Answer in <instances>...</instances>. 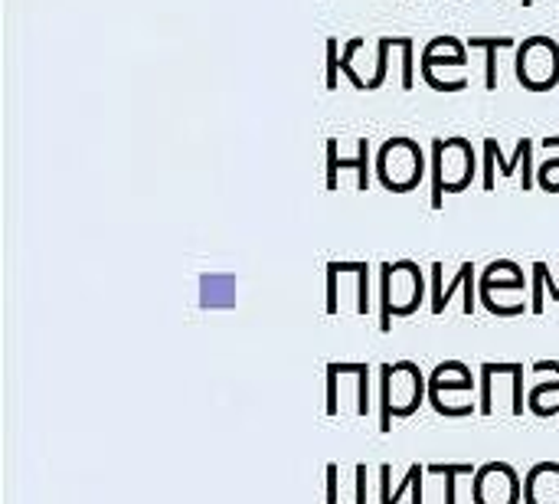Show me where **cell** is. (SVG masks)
<instances>
[{"label": "cell", "instance_id": "obj_1", "mask_svg": "<svg viewBox=\"0 0 559 504\" xmlns=\"http://www.w3.org/2000/svg\"><path fill=\"white\" fill-rule=\"evenodd\" d=\"M423 400H429V377L419 364L400 361L380 367V433H390L393 420L419 413Z\"/></svg>", "mask_w": 559, "mask_h": 504}, {"label": "cell", "instance_id": "obj_2", "mask_svg": "<svg viewBox=\"0 0 559 504\" xmlns=\"http://www.w3.org/2000/svg\"><path fill=\"white\" fill-rule=\"evenodd\" d=\"M426 298V276L413 259L380 266V331H393V318H409Z\"/></svg>", "mask_w": 559, "mask_h": 504}, {"label": "cell", "instance_id": "obj_3", "mask_svg": "<svg viewBox=\"0 0 559 504\" xmlns=\"http://www.w3.org/2000/svg\"><path fill=\"white\" fill-rule=\"evenodd\" d=\"M478 380L462 361H445L429 374V403L439 417L465 420L481 413V397L475 394Z\"/></svg>", "mask_w": 559, "mask_h": 504}, {"label": "cell", "instance_id": "obj_4", "mask_svg": "<svg viewBox=\"0 0 559 504\" xmlns=\"http://www.w3.org/2000/svg\"><path fill=\"white\" fill-rule=\"evenodd\" d=\"M475 151L465 138L432 141V210H442L445 194H462L475 180Z\"/></svg>", "mask_w": 559, "mask_h": 504}, {"label": "cell", "instance_id": "obj_5", "mask_svg": "<svg viewBox=\"0 0 559 504\" xmlns=\"http://www.w3.org/2000/svg\"><path fill=\"white\" fill-rule=\"evenodd\" d=\"M377 174H380V184L393 194L416 190L426 177L423 148L413 138H390L377 154Z\"/></svg>", "mask_w": 559, "mask_h": 504}, {"label": "cell", "instance_id": "obj_6", "mask_svg": "<svg viewBox=\"0 0 559 504\" xmlns=\"http://www.w3.org/2000/svg\"><path fill=\"white\" fill-rule=\"evenodd\" d=\"M328 417L370 413V367L367 364H328Z\"/></svg>", "mask_w": 559, "mask_h": 504}, {"label": "cell", "instance_id": "obj_7", "mask_svg": "<svg viewBox=\"0 0 559 504\" xmlns=\"http://www.w3.org/2000/svg\"><path fill=\"white\" fill-rule=\"evenodd\" d=\"M481 413L491 417L508 410L511 417H524V364H481Z\"/></svg>", "mask_w": 559, "mask_h": 504}, {"label": "cell", "instance_id": "obj_8", "mask_svg": "<svg viewBox=\"0 0 559 504\" xmlns=\"http://www.w3.org/2000/svg\"><path fill=\"white\" fill-rule=\"evenodd\" d=\"M370 312V266L367 262H328V315Z\"/></svg>", "mask_w": 559, "mask_h": 504}, {"label": "cell", "instance_id": "obj_9", "mask_svg": "<svg viewBox=\"0 0 559 504\" xmlns=\"http://www.w3.org/2000/svg\"><path fill=\"white\" fill-rule=\"evenodd\" d=\"M518 82L531 92L559 85V46L550 36H531L518 46Z\"/></svg>", "mask_w": 559, "mask_h": 504}, {"label": "cell", "instance_id": "obj_10", "mask_svg": "<svg viewBox=\"0 0 559 504\" xmlns=\"http://www.w3.org/2000/svg\"><path fill=\"white\" fill-rule=\"evenodd\" d=\"M524 502V482L514 466L508 462H488L475 472L472 504H521Z\"/></svg>", "mask_w": 559, "mask_h": 504}, {"label": "cell", "instance_id": "obj_11", "mask_svg": "<svg viewBox=\"0 0 559 504\" xmlns=\"http://www.w3.org/2000/svg\"><path fill=\"white\" fill-rule=\"evenodd\" d=\"M478 298L481 305L498 315V318H514L531 312L527 302V282H508V285H478Z\"/></svg>", "mask_w": 559, "mask_h": 504}, {"label": "cell", "instance_id": "obj_12", "mask_svg": "<svg viewBox=\"0 0 559 504\" xmlns=\"http://www.w3.org/2000/svg\"><path fill=\"white\" fill-rule=\"evenodd\" d=\"M370 141L360 138L357 141V157H341L337 154V138H328V190H337V174L341 171H354L357 174V187L367 190L370 187Z\"/></svg>", "mask_w": 559, "mask_h": 504}, {"label": "cell", "instance_id": "obj_13", "mask_svg": "<svg viewBox=\"0 0 559 504\" xmlns=\"http://www.w3.org/2000/svg\"><path fill=\"white\" fill-rule=\"evenodd\" d=\"M537 377L540 374H550L554 380H540L527 390V410L540 420L547 417H559V361H537L531 367Z\"/></svg>", "mask_w": 559, "mask_h": 504}, {"label": "cell", "instance_id": "obj_14", "mask_svg": "<svg viewBox=\"0 0 559 504\" xmlns=\"http://www.w3.org/2000/svg\"><path fill=\"white\" fill-rule=\"evenodd\" d=\"M439 66H452V69L468 66L465 43L455 39V36H436V39H429L426 49H423V69H439Z\"/></svg>", "mask_w": 559, "mask_h": 504}, {"label": "cell", "instance_id": "obj_15", "mask_svg": "<svg viewBox=\"0 0 559 504\" xmlns=\"http://www.w3.org/2000/svg\"><path fill=\"white\" fill-rule=\"evenodd\" d=\"M429 272H432V315H442L459 289L475 292V262H462V269H459L452 285H442V262H432Z\"/></svg>", "mask_w": 559, "mask_h": 504}, {"label": "cell", "instance_id": "obj_16", "mask_svg": "<svg viewBox=\"0 0 559 504\" xmlns=\"http://www.w3.org/2000/svg\"><path fill=\"white\" fill-rule=\"evenodd\" d=\"M485 157H491V161H495V167H498L504 177H514L521 164L534 161V141H531V138H521V141H518L514 157H504V154H501V148H498V141H495V138H488V141H485Z\"/></svg>", "mask_w": 559, "mask_h": 504}, {"label": "cell", "instance_id": "obj_17", "mask_svg": "<svg viewBox=\"0 0 559 504\" xmlns=\"http://www.w3.org/2000/svg\"><path fill=\"white\" fill-rule=\"evenodd\" d=\"M236 302V282L229 276H203L200 305L203 308H229Z\"/></svg>", "mask_w": 559, "mask_h": 504}, {"label": "cell", "instance_id": "obj_18", "mask_svg": "<svg viewBox=\"0 0 559 504\" xmlns=\"http://www.w3.org/2000/svg\"><path fill=\"white\" fill-rule=\"evenodd\" d=\"M468 46L485 49V85L495 92L498 89V49H511L514 39L511 36H472Z\"/></svg>", "mask_w": 559, "mask_h": 504}, {"label": "cell", "instance_id": "obj_19", "mask_svg": "<svg viewBox=\"0 0 559 504\" xmlns=\"http://www.w3.org/2000/svg\"><path fill=\"white\" fill-rule=\"evenodd\" d=\"M432 476H442L445 479V504H459L455 502V492H459V479H475V466L472 462H432L429 466Z\"/></svg>", "mask_w": 559, "mask_h": 504}, {"label": "cell", "instance_id": "obj_20", "mask_svg": "<svg viewBox=\"0 0 559 504\" xmlns=\"http://www.w3.org/2000/svg\"><path fill=\"white\" fill-rule=\"evenodd\" d=\"M429 469L423 466V462H416V466H409V472H406V479H403V485L400 489H390V476H393V469L390 466H383L380 469V504H400V499L406 495V492H413V482L419 479V476H426Z\"/></svg>", "mask_w": 559, "mask_h": 504}, {"label": "cell", "instance_id": "obj_21", "mask_svg": "<svg viewBox=\"0 0 559 504\" xmlns=\"http://www.w3.org/2000/svg\"><path fill=\"white\" fill-rule=\"evenodd\" d=\"M508 282H527L524 269H521L518 262H511V259L491 262V266L485 269V276H481V285H508Z\"/></svg>", "mask_w": 559, "mask_h": 504}, {"label": "cell", "instance_id": "obj_22", "mask_svg": "<svg viewBox=\"0 0 559 504\" xmlns=\"http://www.w3.org/2000/svg\"><path fill=\"white\" fill-rule=\"evenodd\" d=\"M403 39H406V36H380V43H377V56H373V72H370V79H367V89H380V85H383V79H386V59H390V49H393V46H403Z\"/></svg>", "mask_w": 559, "mask_h": 504}, {"label": "cell", "instance_id": "obj_23", "mask_svg": "<svg viewBox=\"0 0 559 504\" xmlns=\"http://www.w3.org/2000/svg\"><path fill=\"white\" fill-rule=\"evenodd\" d=\"M537 184H540L547 194H559V157H547V161L537 167Z\"/></svg>", "mask_w": 559, "mask_h": 504}, {"label": "cell", "instance_id": "obj_24", "mask_svg": "<svg viewBox=\"0 0 559 504\" xmlns=\"http://www.w3.org/2000/svg\"><path fill=\"white\" fill-rule=\"evenodd\" d=\"M341 56H337V39L334 36H328V79H324V85H328V92H334L337 89V79H341Z\"/></svg>", "mask_w": 559, "mask_h": 504}, {"label": "cell", "instance_id": "obj_25", "mask_svg": "<svg viewBox=\"0 0 559 504\" xmlns=\"http://www.w3.org/2000/svg\"><path fill=\"white\" fill-rule=\"evenodd\" d=\"M534 279H537L544 289H550V302H559V285H550V269H547V262H534Z\"/></svg>", "mask_w": 559, "mask_h": 504}, {"label": "cell", "instance_id": "obj_26", "mask_svg": "<svg viewBox=\"0 0 559 504\" xmlns=\"http://www.w3.org/2000/svg\"><path fill=\"white\" fill-rule=\"evenodd\" d=\"M337 476H341V469L331 462V466H328V504H344L341 502V489H337V485H341Z\"/></svg>", "mask_w": 559, "mask_h": 504}, {"label": "cell", "instance_id": "obj_27", "mask_svg": "<svg viewBox=\"0 0 559 504\" xmlns=\"http://www.w3.org/2000/svg\"><path fill=\"white\" fill-rule=\"evenodd\" d=\"M354 476H357V502L354 504H370L367 502V466H357Z\"/></svg>", "mask_w": 559, "mask_h": 504}, {"label": "cell", "instance_id": "obj_28", "mask_svg": "<svg viewBox=\"0 0 559 504\" xmlns=\"http://www.w3.org/2000/svg\"><path fill=\"white\" fill-rule=\"evenodd\" d=\"M544 151H547V157H559V134H547L544 138Z\"/></svg>", "mask_w": 559, "mask_h": 504}, {"label": "cell", "instance_id": "obj_29", "mask_svg": "<svg viewBox=\"0 0 559 504\" xmlns=\"http://www.w3.org/2000/svg\"><path fill=\"white\" fill-rule=\"evenodd\" d=\"M423 479H426V476H419V479L413 482V492H409V495H413V504H423Z\"/></svg>", "mask_w": 559, "mask_h": 504}, {"label": "cell", "instance_id": "obj_30", "mask_svg": "<svg viewBox=\"0 0 559 504\" xmlns=\"http://www.w3.org/2000/svg\"><path fill=\"white\" fill-rule=\"evenodd\" d=\"M521 3H524V7H531V3H534V0H521Z\"/></svg>", "mask_w": 559, "mask_h": 504}]
</instances>
